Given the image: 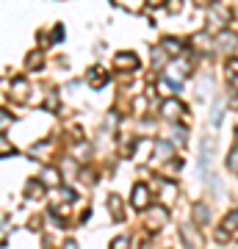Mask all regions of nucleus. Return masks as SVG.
I'll return each mask as SVG.
<instances>
[{
    "mask_svg": "<svg viewBox=\"0 0 238 249\" xmlns=\"http://www.w3.org/2000/svg\"><path fill=\"white\" fill-rule=\"evenodd\" d=\"M166 222H169V213H166L164 205H152V208H147V224H150L152 232H158Z\"/></svg>",
    "mask_w": 238,
    "mask_h": 249,
    "instance_id": "obj_1",
    "label": "nucleus"
},
{
    "mask_svg": "<svg viewBox=\"0 0 238 249\" xmlns=\"http://www.w3.org/2000/svg\"><path fill=\"white\" fill-rule=\"evenodd\" d=\"M130 202H133V208H139V211H144V208H147V202H150V188L144 186V183H139V186L133 188Z\"/></svg>",
    "mask_w": 238,
    "mask_h": 249,
    "instance_id": "obj_2",
    "label": "nucleus"
},
{
    "mask_svg": "<svg viewBox=\"0 0 238 249\" xmlns=\"http://www.w3.org/2000/svg\"><path fill=\"white\" fill-rule=\"evenodd\" d=\"M236 34H227V31H221V34H216V39H213V45H216V50H221V53H230L233 47H236Z\"/></svg>",
    "mask_w": 238,
    "mask_h": 249,
    "instance_id": "obj_3",
    "label": "nucleus"
},
{
    "mask_svg": "<svg viewBox=\"0 0 238 249\" xmlns=\"http://www.w3.org/2000/svg\"><path fill=\"white\" fill-rule=\"evenodd\" d=\"M11 100L25 103L28 100V80H14V83H11Z\"/></svg>",
    "mask_w": 238,
    "mask_h": 249,
    "instance_id": "obj_4",
    "label": "nucleus"
},
{
    "mask_svg": "<svg viewBox=\"0 0 238 249\" xmlns=\"http://www.w3.org/2000/svg\"><path fill=\"white\" fill-rule=\"evenodd\" d=\"M185 114V108L177 103V100H169V103H164V116L166 119H180V116Z\"/></svg>",
    "mask_w": 238,
    "mask_h": 249,
    "instance_id": "obj_5",
    "label": "nucleus"
},
{
    "mask_svg": "<svg viewBox=\"0 0 238 249\" xmlns=\"http://www.w3.org/2000/svg\"><path fill=\"white\" fill-rule=\"evenodd\" d=\"M89 83H92L94 89H100V86H106V83H108V72L103 70V67H94V70L89 72Z\"/></svg>",
    "mask_w": 238,
    "mask_h": 249,
    "instance_id": "obj_6",
    "label": "nucleus"
},
{
    "mask_svg": "<svg viewBox=\"0 0 238 249\" xmlns=\"http://www.w3.org/2000/svg\"><path fill=\"white\" fill-rule=\"evenodd\" d=\"M227 19H230V11L227 9H219V6H213V9H211V22L216 28L227 25Z\"/></svg>",
    "mask_w": 238,
    "mask_h": 249,
    "instance_id": "obj_7",
    "label": "nucleus"
},
{
    "mask_svg": "<svg viewBox=\"0 0 238 249\" xmlns=\"http://www.w3.org/2000/svg\"><path fill=\"white\" fill-rule=\"evenodd\" d=\"M116 67H122V70H136V67H139V58L133 53H119L116 55Z\"/></svg>",
    "mask_w": 238,
    "mask_h": 249,
    "instance_id": "obj_8",
    "label": "nucleus"
},
{
    "mask_svg": "<svg viewBox=\"0 0 238 249\" xmlns=\"http://www.w3.org/2000/svg\"><path fill=\"white\" fill-rule=\"evenodd\" d=\"M236 230H238V211H233V213L224 216V222H221V232L230 235V232H236Z\"/></svg>",
    "mask_w": 238,
    "mask_h": 249,
    "instance_id": "obj_9",
    "label": "nucleus"
},
{
    "mask_svg": "<svg viewBox=\"0 0 238 249\" xmlns=\"http://www.w3.org/2000/svg\"><path fill=\"white\" fill-rule=\"evenodd\" d=\"M227 80H230V86H236L238 89V61L236 58H230L227 61Z\"/></svg>",
    "mask_w": 238,
    "mask_h": 249,
    "instance_id": "obj_10",
    "label": "nucleus"
},
{
    "mask_svg": "<svg viewBox=\"0 0 238 249\" xmlns=\"http://www.w3.org/2000/svg\"><path fill=\"white\" fill-rule=\"evenodd\" d=\"M169 155H172V144H169V142H158V144H155V158H158V160H166Z\"/></svg>",
    "mask_w": 238,
    "mask_h": 249,
    "instance_id": "obj_11",
    "label": "nucleus"
},
{
    "mask_svg": "<svg viewBox=\"0 0 238 249\" xmlns=\"http://www.w3.org/2000/svg\"><path fill=\"white\" fill-rule=\"evenodd\" d=\"M164 50H166L169 55H180V50H183V45H180L177 39H166V42H164Z\"/></svg>",
    "mask_w": 238,
    "mask_h": 249,
    "instance_id": "obj_12",
    "label": "nucleus"
},
{
    "mask_svg": "<svg viewBox=\"0 0 238 249\" xmlns=\"http://www.w3.org/2000/svg\"><path fill=\"white\" fill-rule=\"evenodd\" d=\"M108 208H111V216H114V219H122V205H119V196H111V199H108Z\"/></svg>",
    "mask_w": 238,
    "mask_h": 249,
    "instance_id": "obj_13",
    "label": "nucleus"
},
{
    "mask_svg": "<svg viewBox=\"0 0 238 249\" xmlns=\"http://www.w3.org/2000/svg\"><path fill=\"white\" fill-rule=\"evenodd\" d=\"M175 89H177V83H169V80H161V83H158V91L164 94V97H172Z\"/></svg>",
    "mask_w": 238,
    "mask_h": 249,
    "instance_id": "obj_14",
    "label": "nucleus"
},
{
    "mask_svg": "<svg viewBox=\"0 0 238 249\" xmlns=\"http://www.w3.org/2000/svg\"><path fill=\"white\" fill-rule=\"evenodd\" d=\"M9 127H11V114H9V111H3V108H0V133H6Z\"/></svg>",
    "mask_w": 238,
    "mask_h": 249,
    "instance_id": "obj_15",
    "label": "nucleus"
},
{
    "mask_svg": "<svg viewBox=\"0 0 238 249\" xmlns=\"http://www.w3.org/2000/svg\"><path fill=\"white\" fill-rule=\"evenodd\" d=\"M25 194H28V196H42V194H44V186L34 180V183H28V191H25Z\"/></svg>",
    "mask_w": 238,
    "mask_h": 249,
    "instance_id": "obj_16",
    "label": "nucleus"
},
{
    "mask_svg": "<svg viewBox=\"0 0 238 249\" xmlns=\"http://www.w3.org/2000/svg\"><path fill=\"white\" fill-rule=\"evenodd\" d=\"M42 180L47 183V186H53V183H58V172H55V169H47V172L42 175Z\"/></svg>",
    "mask_w": 238,
    "mask_h": 249,
    "instance_id": "obj_17",
    "label": "nucleus"
},
{
    "mask_svg": "<svg viewBox=\"0 0 238 249\" xmlns=\"http://www.w3.org/2000/svg\"><path fill=\"white\" fill-rule=\"evenodd\" d=\"M172 75H175V83L180 78H185V64H175V67H172Z\"/></svg>",
    "mask_w": 238,
    "mask_h": 249,
    "instance_id": "obj_18",
    "label": "nucleus"
},
{
    "mask_svg": "<svg viewBox=\"0 0 238 249\" xmlns=\"http://www.w3.org/2000/svg\"><path fill=\"white\" fill-rule=\"evenodd\" d=\"M227 166H230V169H238V150H233V152H230V160H227Z\"/></svg>",
    "mask_w": 238,
    "mask_h": 249,
    "instance_id": "obj_19",
    "label": "nucleus"
},
{
    "mask_svg": "<svg viewBox=\"0 0 238 249\" xmlns=\"http://www.w3.org/2000/svg\"><path fill=\"white\" fill-rule=\"evenodd\" d=\"M128 247V238H114V249H125Z\"/></svg>",
    "mask_w": 238,
    "mask_h": 249,
    "instance_id": "obj_20",
    "label": "nucleus"
},
{
    "mask_svg": "<svg viewBox=\"0 0 238 249\" xmlns=\"http://www.w3.org/2000/svg\"><path fill=\"white\" fill-rule=\"evenodd\" d=\"M39 61H42V55H39V53H36V55H31V58H28V64H31V67H34V64H39Z\"/></svg>",
    "mask_w": 238,
    "mask_h": 249,
    "instance_id": "obj_21",
    "label": "nucleus"
},
{
    "mask_svg": "<svg viewBox=\"0 0 238 249\" xmlns=\"http://www.w3.org/2000/svg\"><path fill=\"white\" fill-rule=\"evenodd\" d=\"M150 6H155V9H158V6H164V0H150Z\"/></svg>",
    "mask_w": 238,
    "mask_h": 249,
    "instance_id": "obj_22",
    "label": "nucleus"
}]
</instances>
